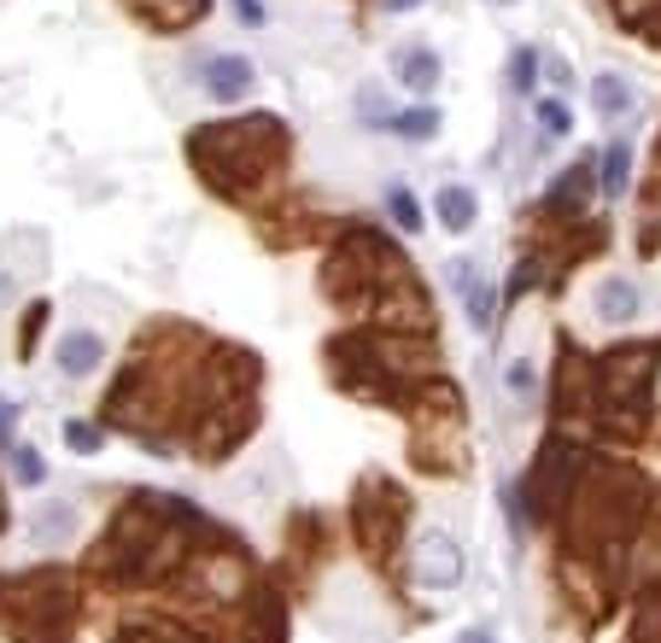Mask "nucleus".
Masks as SVG:
<instances>
[{"instance_id":"1","label":"nucleus","mask_w":661,"mask_h":643,"mask_svg":"<svg viewBox=\"0 0 661 643\" xmlns=\"http://www.w3.org/2000/svg\"><path fill=\"white\" fill-rule=\"evenodd\" d=\"M416 573H422L427 591H457L463 573H468V556L457 545V532H451V527H422V538H416Z\"/></svg>"},{"instance_id":"2","label":"nucleus","mask_w":661,"mask_h":643,"mask_svg":"<svg viewBox=\"0 0 661 643\" xmlns=\"http://www.w3.org/2000/svg\"><path fill=\"white\" fill-rule=\"evenodd\" d=\"M586 310H591L597 328H627V322L644 317V287L632 276H603V281H591Z\"/></svg>"},{"instance_id":"3","label":"nucleus","mask_w":661,"mask_h":643,"mask_svg":"<svg viewBox=\"0 0 661 643\" xmlns=\"http://www.w3.org/2000/svg\"><path fill=\"white\" fill-rule=\"evenodd\" d=\"M53 369L65 381H94L100 369H106V340H100L94 328H65V334L53 340Z\"/></svg>"},{"instance_id":"4","label":"nucleus","mask_w":661,"mask_h":643,"mask_svg":"<svg viewBox=\"0 0 661 643\" xmlns=\"http://www.w3.org/2000/svg\"><path fill=\"white\" fill-rule=\"evenodd\" d=\"M252 82H258V71H252V59H240V53H217V59H205V65H199V89L211 100H223V106L246 100V94H252Z\"/></svg>"},{"instance_id":"5","label":"nucleus","mask_w":661,"mask_h":643,"mask_svg":"<svg viewBox=\"0 0 661 643\" xmlns=\"http://www.w3.org/2000/svg\"><path fill=\"white\" fill-rule=\"evenodd\" d=\"M440 53H433V48H410L404 59H399V82H404V89L410 94H433V89H440Z\"/></svg>"},{"instance_id":"6","label":"nucleus","mask_w":661,"mask_h":643,"mask_svg":"<svg viewBox=\"0 0 661 643\" xmlns=\"http://www.w3.org/2000/svg\"><path fill=\"white\" fill-rule=\"evenodd\" d=\"M433 211H440V222L451 228V235H468L474 217H481V199H474V188H440Z\"/></svg>"},{"instance_id":"7","label":"nucleus","mask_w":661,"mask_h":643,"mask_svg":"<svg viewBox=\"0 0 661 643\" xmlns=\"http://www.w3.org/2000/svg\"><path fill=\"white\" fill-rule=\"evenodd\" d=\"M632 82L621 76V71H603V76H591V106L603 112V117H621V112H632Z\"/></svg>"},{"instance_id":"8","label":"nucleus","mask_w":661,"mask_h":643,"mask_svg":"<svg viewBox=\"0 0 661 643\" xmlns=\"http://www.w3.org/2000/svg\"><path fill=\"white\" fill-rule=\"evenodd\" d=\"M76 532V509L71 504H48L30 521V545H59V538H71Z\"/></svg>"},{"instance_id":"9","label":"nucleus","mask_w":661,"mask_h":643,"mask_svg":"<svg viewBox=\"0 0 661 643\" xmlns=\"http://www.w3.org/2000/svg\"><path fill=\"white\" fill-rule=\"evenodd\" d=\"M463 304H468V328L474 334H492V322H498V293H492V281H481L474 276V287H463Z\"/></svg>"},{"instance_id":"10","label":"nucleus","mask_w":661,"mask_h":643,"mask_svg":"<svg viewBox=\"0 0 661 643\" xmlns=\"http://www.w3.org/2000/svg\"><path fill=\"white\" fill-rule=\"evenodd\" d=\"M627 182H632V147H627V141H609V153H603V194L621 199Z\"/></svg>"},{"instance_id":"11","label":"nucleus","mask_w":661,"mask_h":643,"mask_svg":"<svg viewBox=\"0 0 661 643\" xmlns=\"http://www.w3.org/2000/svg\"><path fill=\"white\" fill-rule=\"evenodd\" d=\"M533 386H539V363H533L527 351H515V357L504 363V392L527 404V398H533Z\"/></svg>"},{"instance_id":"12","label":"nucleus","mask_w":661,"mask_h":643,"mask_svg":"<svg viewBox=\"0 0 661 643\" xmlns=\"http://www.w3.org/2000/svg\"><path fill=\"white\" fill-rule=\"evenodd\" d=\"M440 112H404V117H392V135H404V141H440Z\"/></svg>"},{"instance_id":"13","label":"nucleus","mask_w":661,"mask_h":643,"mask_svg":"<svg viewBox=\"0 0 661 643\" xmlns=\"http://www.w3.org/2000/svg\"><path fill=\"white\" fill-rule=\"evenodd\" d=\"M539 129H545V141H562L574 129V117H568L562 100H539Z\"/></svg>"},{"instance_id":"14","label":"nucleus","mask_w":661,"mask_h":643,"mask_svg":"<svg viewBox=\"0 0 661 643\" xmlns=\"http://www.w3.org/2000/svg\"><path fill=\"white\" fill-rule=\"evenodd\" d=\"M12 474H18L24 486H41V474H48V468H41L35 445H12Z\"/></svg>"},{"instance_id":"15","label":"nucleus","mask_w":661,"mask_h":643,"mask_svg":"<svg viewBox=\"0 0 661 643\" xmlns=\"http://www.w3.org/2000/svg\"><path fill=\"white\" fill-rule=\"evenodd\" d=\"M386 205H392V222H399V228H422V211H416V199H410L404 188H392Z\"/></svg>"},{"instance_id":"16","label":"nucleus","mask_w":661,"mask_h":643,"mask_svg":"<svg viewBox=\"0 0 661 643\" xmlns=\"http://www.w3.org/2000/svg\"><path fill=\"white\" fill-rule=\"evenodd\" d=\"M533 71H539V53H533V48H521V53H515L509 59V82H515V89H533Z\"/></svg>"},{"instance_id":"17","label":"nucleus","mask_w":661,"mask_h":643,"mask_svg":"<svg viewBox=\"0 0 661 643\" xmlns=\"http://www.w3.org/2000/svg\"><path fill=\"white\" fill-rule=\"evenodd\" d=\"M147 7L164 18V24H176V18H188V12H199V0H147Z\"/></svg>"},{"instance_id":"18","label":"nucleus","mask_w":661,"mask_h":643,"mask_svg":"<svg viewBox=\"0 0 661 643\" xmlns=\"http://www.w3.org/2000/svg\"><path fill=\"white\" fill-rule=\"evenodd\" d=\"M65 439H71L76 450H100V433H94V427H82V422H71V427H65Z\"/></svg>"},{"instance_id":"19","label":"nucleus","mask_w":661,"mask_h":643,"mask_svg":"<svg viewBox=\"0 0 661 643\" xmlns=\"http://www.w3.org/2000/svg\"><path fill=\"white\" fill-rule=\"evenodd\" d=\"M229 7L246 18V24H264V7H258V0H229Z\"/></svg>"},{"instance_id":"20","label":"nucleus","mask_w":661,"mask_h":643,"mask_svg":"<svg viewBox=\"0 0 661 643\" xmlns=\"http://www.w3.org/2000/svg\"><path fill=\"white\" fill-rule=\"evenodd\" d=\"M12 422H18V404L0 398V433H12Z\"/></svg>"},{"instance_id":"21","label":"nucleus","mask_w":661,"mask_h":643,"mask_svg":"<svg viewBox=\"0 0 661 643\" xmlns=\"http://www.w3.org/2000/svg\"><path fill=\"white\" fill-rule=\"evenodd\" d=\"M386 12H410V7H422V0H381Z\"/></svg>"},{"instance_id":"22","label":"nucleus","mask_w":661,"mask_h":643,"mask_svg":"<svg viewBox=\"0 0 661 643\" xmlns=\"http://www.w3.org/2000/svg\"><path fill=\"white\" fill-rule=\"evenodd\" d=\"M463 643H492V637H486V632H468V637H463Z\"/></svg>"}]
</instances>
